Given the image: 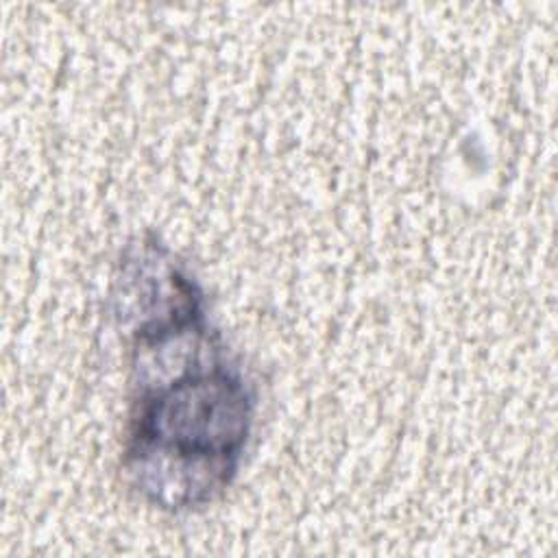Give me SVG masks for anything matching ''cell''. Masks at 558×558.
Instances as JSON below:
<instances>
[{
    "instance_id": "6da1fadb",
    "label": "cell",
    "mask_w": 558,
    "mask_h": 558,
    "mask_svg": "<svg viewBox=\"0 0 558 558\" xmlns=\"http://www.w3.org/2000/svg\"><path fill=\"white\" fill-rule=\"evenodd\" d=\"M111 299L131 336L122 475L159 510L203 508L238 475L253 388L211 327L198 281L157 238L126 246Z\"/></svg>"
}]
</instances>
